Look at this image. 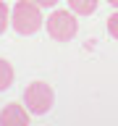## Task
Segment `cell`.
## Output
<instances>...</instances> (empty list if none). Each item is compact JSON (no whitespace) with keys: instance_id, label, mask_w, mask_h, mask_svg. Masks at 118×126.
<instances>
[{"instance_id":"obj_7","label":"cell","mask_w":118,"mask_h":126,"mask_svg":"<svg viewBox=\"0 0 118 126\" xmlns=\"http://www.w3.org/2000/svg\"><path fill=\"white\" fill-rule=\"evenodd\" d=\"M8 26H11V8L0 0V34H3Z\"/></svg>"},{"instance_id":"obj_5","label":"cell","mask_w":118,"mask_h":126,"mask_svg":"<svg viewBox=\"0 0 118 126\" xmlns=\"http://www.w3.org/2000/svg\"><path fill=\"white\" fill-rule=\"evenodd\" d=\"M97 3L100 0H68V8L76 16H89V13L97 11Z\"/></svg>"},{"instance_id":"obj_3","label":"cell","mask_w":118,"mask_h":126,"mask_svg":"<svg viewBox=\"0 0 118 126\" xmlns=\"http://www.w3.org/2000/svg\"><path fill=\"white\" fill-rule=\"evenodd\" d=\"M55 102V92L47 81H31L24 89V105L29 108V113L34 116H45Z\"/></svg>"},{"instance_id":"obj_10","label":"cell","mask_w":118,"mask_h":126,"mask_svg":"<svg viewBox=\"0 0 118 126\" xmlns=\"http://www.w3.org/2000/svg\"><path fill=\"white\" fill-rule=\"evenodd\" d=\"M108 3H110V5H116V8H118V0H108Z\"/></svg>"},{"instance_id":"obj_8","label":"cell","mask_w":118,"mask_h":126,"mask_svg":"<svg viewBox=\"0 0 118 126\" xmlns=\"http://www.w3.org/2000/svg\"><path fill=\"white\" fill-rule=\"evenodd\" d=\"M108 32H110V37H116V39H118V11L108 18Z\"/></svg>"},{"instance_id":"obj_2","label":"cell","mask_w":118,"mask_h":126,"mask_svg":"<svg viewBox=\"0 0 118 126\" xmlns=\"http://www.w3.org/2000/svg\"><path fill=\"white\" fill-rule=\"evenodd\" d=\"M45 26H47V34L55 42H68V39L76 37V32H79L76 13L74 11H63V8H58V11H53V13L47 16Z\"/></svg>"},{"instance_id":"obj_9","label":"cell","mask_w":118,"mask_h":126,"mask_svg":"<svg viewBox=\"0 0 118 126\" xmlns=\"http://www.w3.org/2000/svg\"><path fill=\"white\" fill-rule=\"evenodd\" d=\"M31 3H37L39 8H53V5H58L60 0H31Z\"/></svg>"},{"instance_id":"obj_4","label":"cell","mask_w":118,"mask_h":126,"mask_svg":"<svg viewBox=\"0 0 118 126\" xmlns=\"http://www.w3.org/2000/svg\"><path fill=\"white\" fill-rule=\"evenodd\" d=\"M0 124L3 126H26L29 124V108L21 105V102H8L0 113Z\"/></svg>"},{"instance_id":"obj_6","label":"cell","mask_w":118,"mask_h":126,"mask_svg":"<svg viewBox=\"0 0 118 126\" xmlns=\"http://www.w3.org/2000/svg\"><path fill=\"white\" fill-rule=\"evenodd\" d=\"M13 84V66L8 58H0V92H5Z\"/></svg>"},{"instance_id":"obj_1","label":"cell","mask_w":118,"mask_h":126,"mask_svg":"<svg viewBox=\"0 0 118 126\" xmlns=\"http://www.w3.org/2000/svg\"><path fill=\"white\" fill-rule=\"evenodd\" d=\"M42 8L31 0H18L13 8H11V26H13L18 34H34V32L42 26Z\"/></svg>"}]
</instances>
